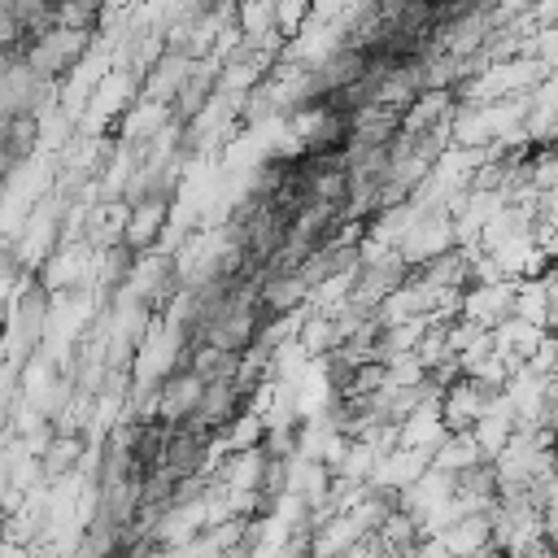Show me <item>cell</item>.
Returning a JSON list of instances; mask_svg holds the SVG:
<instances>
[{
    "instance_id": "3",
    "label": "cell",
    "mask_w": 558,
    "mask_h": 558,
    "mask_svg": "<svg viewBox=\"0 0 558 558\" xmlns=\"http://www.w3.org/2000/svg\"><path fill=\"white\" fill-rule=\"evenodd\" d=\"M201 397H205V379H201L196 371H183V375H170V379L157 388V397H153L148 410H153L157 418H166V423H183V418L196 414Z\"/></svg>"
},
{
    "instance_id": "1",
    "label": "cell",
    "mask_w": 558,
    "mask_h": 558,
    "mask_svg": "<svg viewBox=\"0 0 558 558\" xmlns=\"http://www.w3.org/2000/svg\"><path fill=\"white\" fill-rule=\"evenodd\" d=\"M87 39H92L87 26H52V31L39 35V44L31 48V70H35L39 78H52V74L70 70V65L83 57Z\"/></svg>"
},
{
    "instance_id": "4",
    "label": "cell",
    "mask_w": 558,
    "mask_h": 558,
    "mask_svg": "<svg viewBox=\"0 0 558 558\" xmlns=\"http://www.w3.org/2000/svg\"><path fill=\"white\" fill-rule=\"evenodd\" d=\"M310 275L305 270H283V275H270L262 283V305L270 314H292L301 301H310Z\"/></svg>"
},
{
    "instance_id": "6",
    "label": "cell",
    "mask_w": 558,
    "mask_h": 558,
    "mask_svg": "<svg viewBox=\"0 0 558 558\" xmlns=\"http://www.w3.org/2000/svg\"><path fill=\"white\" fill-rule=\"evenodd\" d=\"M305 17H310V0H275V31H279V39H292Z\"/></svg>"
},
{
    "instance_id": "8",
    "label": "cell",
    "mask_w": 558,
    "mask_h": 558,
    "mask_svg": "<svg viewBox=\"0 0 558 558\" xmlns=\"http://www.w3.org/2000/svg\"><path fill=\"white\" fill-rule=\"evenodd\" d=\"M545 541H549V549H558V501L545 506Z\"/></svg>"
},
{
    "instance_id": "2",
    "label": "cell",
    "mask_w": 558,
    "mask_h": 558,
    "mask_svg": "<svg viewBox=\"0 0 558 558\" xmlns=\"http://www.w3.org/2000/svg\"><path fill=\"white\" fill-rule=\"evenodd\" d=\"M514 279H488V283H471L462 292V318L480 323V327H497L514 314Z\"/></svg>"
},
{
    "instance_id": "5",
    "label": "cell",
    "mask_w": 558,
    "mask_h": 558,
    "mask_svg": "<svg viewBox=\"0 0 558 558\" xmlns=\"http://www.w3.org/2000/svg\"><path fill=\"white\" fill-rule=\"evenodd\" d=\"M161 227H166V205H161V201H148V205H140V209L126 218L122 235H126L131 248H148V244L157 240Z\"/></svg>"
},
{
    "instance_id": "7",
    "label": "cell",
    "mask_w": 558,
    "mask_h": 558,
    "mask_svg": "<svg viewBox=\"0 0 558 558\" xmlns=\"http://www.w3.org/2000/svg\"><path fill=\"white\" fill-rule=\"evenodd\" d=\"M78 449H83V440H52V449H48V458H44V466L52 471V475H61L65 466H74V458H78Z\"/></svg>"
}]
</instances>
